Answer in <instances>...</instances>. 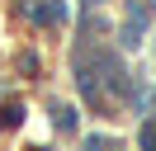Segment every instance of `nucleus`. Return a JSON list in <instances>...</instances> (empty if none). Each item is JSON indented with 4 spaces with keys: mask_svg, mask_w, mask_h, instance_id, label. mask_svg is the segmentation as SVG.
<instances>
[{
    "mask_svg": "<svg viewBox=\"0 0 156 151\" xmlns=\"http://www.w3.org/2000/svg\"><path fill=\"white\" fill-rule=\"evenodd\" d=\"M142 151H156V123H142Z\"/></svg>",
    "mask_w": 156,
    "mask_h": 151,
    "instance_id": "nucleus-3",
    "label": "nucleus"
},
{
    "mask_svg": "<svg viewBox=\"0 0 156 151\" xmlns=\"http://www.w3.org/2000/svg\"><path fill=\"white\" fill-rule=\"evenodd\" d=\"M33 19H38V24H62V19H66V5H62V0H48V5L33 9Z\"/></svg>",
    "mask_w": 156,
    "mask_h": 151,
    "instance_id": "nucleus-1",
    "label": "nucleus"
},
{
    "mask_svg": "<svg viewBox=\"0 0 156 151\" xmlns=\"http://www.w3.org/2000/svg\"><path fill=\"white\" fill-rule=\"evenodd\" d=\"M52 113H57V128H62V132H71V128H76V109H66V104H57Z\"/></svg>",
    "mask_w": 156,
    "mask_h": 151,
    "instance_id": "nucleus-2",
    "label": "nucleus"
}]
</instances>
